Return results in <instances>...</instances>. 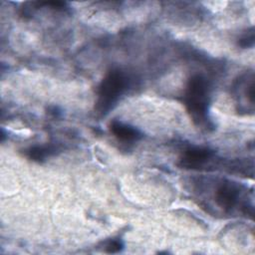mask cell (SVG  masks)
I'll return each mask as SVG.
<instances>
[{"label":"cell","instance_id":"7a4b0ae2","mask_svg":"<svg viewBox=\"0 0 255 255\" xmlns=\"http://www.w3.org/2000/svg\"><path fill=\"white\" fill-rule=\"evenodd\" d=\"M129 85V78L121 69H112L103 78L97 92L96 111L99 115H107L125 94Z\"/></svg>","mask_w":255,"mask_h":255},{"label":"cell","instance_id":"277c9868","mask_svg":"<svg viewBox=\"0 0 255 255\" xmlns=\"http://www.w3.org/2000/svg\"><path fill=\"white\" fill-rule=\"evenodd\" d=\"M215 160L214 150L204 146H191L183 151L178 165L185 169H208L214 165Z\"/></svg>","mask_w":255,"mask_h":255},{"label":"cell","instance_id":"ba28073f","mask_svg":"<svg viewBox=\"0 0 255 255\" xmlns=\"http://www.w3.org/2000/svg\"><path fill=\"white\" fill-rule=\"evenodd\" d=\"M238 45L242 48H249L254 45V32L251 28L250 32L244 34L238 41Z\"/></svg>","mask_w":255,"mask_h":255},{"label":"cell","instance_id":"5b68a950","mask_svg":"<svg viewBox=\"0 0 255 255\" xmlns=\"http://www.w3.org/2000/svg\"><path fill=\"white\" fill-rule=\"evenodd\" d=\"M110 130L119 140L124 142H133L142 136L141 132L134 127L118 121L111 123Z\"/></svg>","mask_w":255,"mask_h":255},{"label":"cell","instance_id":"3957f363","mask_svg":"<svg viewBox=\"0 0 255 255\" xmlns=\"http://www.w3.org/2000/svg\"><path fill=\"white\" fill-rule=\"evenodd\" d=\"M212 191V199L215 205L225 213H231L240 207L244 214H248V208L253 209L245 201V188L237 182L220 179L214 183Z\"/></svg>","mask_w":255,"mask_h":255},{"label":"cell","instance_id":"6da1fadb","mask_svg":"<svg viewBox=\"0 0 255 255\" xmlns=\"http://www.w3.org/2000/svg\"><path fill=\"white\" fill-rule=\"evenodd\" d=\"M209 95L210 85L204 76L194 75L188 80L183 101L191 119L197 125L208 122Z\"/></svg>","mask_w":255,"mask_h":255},{"label":"cell","instance_id":"52a82bcc","mask_svg":"<svg viewBox=\"0 0 255 255\" xmlns=\"http://www.w3.org/2000/svg\"><path fill=\"white\" fill-rule=\"evenodd\" d=\"M124 248V243L121 239H111L105 245V250L108 253H118Z\"/></svg>","mask_w":255,"mask_h":255},{"label":"cell","instance_id":"8992f818","mask_svg":"<svg viewBox=\"0 0 255 255\" xmlns=\"http://www.w3.org/2000/svg\"><path fill=\"white\" fill-rule=\"evenodd\" d=\"M57 147L53 144H42V145H33L25 150V154L28 158L34 161H43L47 157L56 153Z\"/></svg>","mask_w":255,"mask_h":255}]
</instances>
